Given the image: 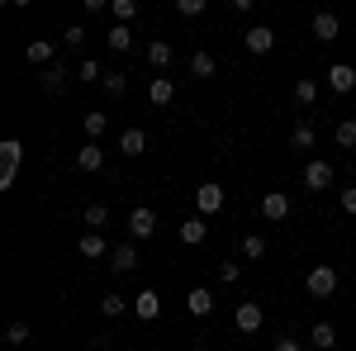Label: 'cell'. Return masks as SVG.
<instances>
[{"instance_id": "cell-1", "label": "cell", "mask_w": 356, "mask_h": 351, "mask_svg": "<svg viewBox=\"0 0 356 351\" xmlns=\"http://www.w3.org/2000/svg\"><path fill=\"white\" fill-rule=\"evenodd\" d=\"M19 162H24V142H19V138H0V190L15 186Z\"/></svg>"}, {"instance_id": "cell-2", "label": "cell", "mask_w": 356, "mask_h": 351, "mask_svg": "<svg viewBox=\"0 0 356 351\" xmlns=\"http://www.w3.org/2000/svg\"><path fill=\"white\" fill-rule=\"evenodd\" d=\"M304 290H309L314 299H332V295H337V270H332V266H314V270H309V280H304Z\"/></svg>"}, {"instance_id": "cell-3", "label": "cell", "mask_w": 356, "mask_h": 351, "mask_svg": "<svg viewBox=\"0 0 356 351\" xmlns=\"http://www.w3.org/2000/svg\"><path fill=\"white\" fill-rule=\"evenodd\" d=\"M223 199H228V195H223L219 181H200V186H195V209H200V214H219Z\"/></svg>"}, {"instance_id": "cell-4", "label": "cell", "mask_w": 356, "mask_h": 351, "mask_svg": "<svg viewBox=\"0 0 356 351\" xmlns=\"http://www.w3.org/2000/svg\"><path fill=\"white\" fill-rule=\"evenodd\" d=\"M152 233H157V214H152L147 204H138L134 214H129V238H134V243H147Z\"/></svg>"}, {"instance_id": "cell-5", "label": "cell", "mask_w": 356, "mask_h": 351, "mask_svg": "<svg viewBox=\"0 0 356 351\" xmlns=\"http://www.w3.org/2000/svg\"><path fill=\"white\" fill-rule=\"evenodd\" d=\"M243 43H247V53H252V57H266L275 48V28L271 24H252L243 33Z\"/></svg>"}, {"instance_id": "cell-6", "label": "cell", "mask_w": 356, "mask_h": 351, "mask_svg": "<svg viewBox=\"0 0 356 351\" xmlns=\"http://www.w3.org/2000/svg\"><path fill=\"white\" fill-rule=\"evenodd\" d=\"M134 266H138V243L134 238L119 243V247H110V270L114 275H134Z\"/></svg>"}, {"instance_id": "cell-7", "label": "cell", "mask_w": 356, "mask_h": 351, "mask_svg": "<svg viewBox=\"0 0 356 351\" xmlns=\"http://www.w3.org/2000/svg\"><path fill=\"white\" fill-rule=\"evenodd\" d=\"M261 323H266L261 304H252V299H247V304H238V313H233V327H238V332H247V337H252V332H261Z\"/></svg>"}, {"instance_id": "cell-8", "label": "cell", "mask_w": 356, "mask_h": 351, "mask_svg": "<svg viewBox=\"0 0 356 351\" xmlns=\"http://www.w3.org/2000/svg\"><path fill=\"white\" fill-rule=\"evenodd\" d=\"M261 218H271V223H285V218H290V195H285V190H271V195H261Z\"/></svg>"}, {"instance_id": "cell-9", "label": "cell", "mask_w": 356, "mask_h": 351, "mask_svg": "<svg viewBox=\"0 0 356 351\" xmlns=\"http://www.w3.org/2000/svg\"><path fill=\"white\" fill-rule=\"evenodd\" d=\"M309 28H314V38H318V43H332V38L342 33V19H337L332 10H318V15L309 19Z\"/></svg>"}, {"instance_id": "cell-10", "label": "cell", "mask_w": 356, "mask_h": 351, "mask_svg": "<svg viewBox=\"0 0 356 351\" xmlns=\"http://www.w3.org/2000/svg\"><path fill=\"white\" fill-rule=\"evenodd\" d=\"M328 85L337 90V95H352L356 90V67L352 62H332L328 67Z\"/></svg>"}, {"instance_id": "cell-11", "label": "cell", "mask_w": 356, "mask_h": 351, "mask_svg": "<svg viewBox=\"0 0 356 351\" xmlns=\"http://www.w3.org/2000/svg\"><path fill=\"white\" fill-rule=\"evenodd\" d=\"M134 313L143 318V323H157V318H162V295H157V290H138Z\"/></svg>"}, {"instance_id": "cell-12", "label": "cell", "mask_w": 356, "mask_h": 351, "mask_svg": "<svg viewBox=\"0 0 356 351\" xmlns=\"http://www.w3.org/2000/svg\"><path fill=\"white\" fill-rule=\"evenodd\" d=\"M304 186L314 190V195H318V190H328L332 186V166L323 162V157H314V162L304 166Z\"/></svg>"}, {"instance_id": "cell-13", "label": "cell", "mask_w": 356, "mask_h": 351, "mask_svg": "<svg viewBox=\"0 0 356 351\" xmlns=\"http://www.w3.org/2000/svg\"><path fill=\"white\" fill-rule=\"evenodd\" d=\"M309 347H314V351H332V347H337V327H332L328 318H318V323L309 327Z\"/></svg>"}, {"instance_id": "cell-14", "label": "cell", "mask_w": 356, "mask_h": 351, "mask_svg": "<svg viewBox=\"0 0 356 351\" xmlns=\"http://www.w3.org/2000/svg\"><path fill=\"white\" fill-rule=\"evenodd\" d=\"M76 252H81L86 261H100V256H110V247H105V233H90V228H86L81 243H76Z\"/></svg>"}, {"instance_id": "cell-15", "label": "cell", "mask_w": 356, "mask_h": 351, "mask_svg": "<svg viewBox=\"0 0 356 351\" xmlns=\"http://www.w3.org/2000/svg\"><path fill=\"white\" fill-rule=\"evenodd\" d=\"M204 238H209V223H204V214H195V218H186V223H181V243H186V247H200Z\"/></svg>"}, {"instance_id": "cell-16", "label": "cell", "mask_w": 356, "mask_h": 351, "mask_svg": "<svg viewBox=\"0 0 356 351\" xmlns=\"http://www.w3.org/2000/svg\"><path fill=\"white\" fill-rule=\"evenodd\" d=\"M119 152H124V157H143V152H147V133H143V129H124V133H119Z\"/></svg>"}, {"instance_id": "cell-17", "label": "cell", "mask_w": 356, "mask_h": 351, "mask_svg": "<svg viewBox=\"0 0 356 351\" xmlns=\"http://www.w3.org/2000/svg\"><path fill=\"white\" fill-rule=\"evenodd\" d=\"M214 72H219L214 53H204V48H200V53H191V76H195V81H209Z\"/></svg>"}, {"instance_id": "cell-18", "label": "cell", "mask_w": 356, "mask_h": 351, "mask_svg": "<svg viewBox=\"0 0 356 351\" xmlns=\"http://www.w3.org/2000/svg\"><path fill=\"white\" fill-rule=\"evenodd\" d=\"M171 100H176V85L166 81V76H157V81L147 85V105H157V109H166V105H171Z\"/></svg>"}, {"instance_id": "cell-19", "label": "cell", "mask_w": 356, "mask_h": 351, "mask_svg": "<svg viewBox=\"0 0 356 351\" xmlns=\"http://www.w3.org/2000/svg\"><path fill=\"white\" fill-rule=\"evenodd\" d=\"M38 85H43L48 95H57V90L67 85V62H53V67H43V76H38Z\"/></svg>"}, {"instance_id": "cell-20", "label": "cell", "mask_w": 356, "mask_h": 351, "mask_svg": "<svg viewBox=\"0 0 356 351\" xmlns=\"http://www.w3.org/2000/svg\"><path fill=\"white\" fill-rule=\"evenodd\" d=\"M105 43H110V53H129V48H134V28L129 24H110Z\"/></svg>"}, {"instance_id": "cell-21", "label": "cell", "mask_w": 356, "mask_h": 351, "mask_svg": "<svg viewBox=\"0 0 356 351\" xmlns=\"http://www.w3.org/2000/svg\"><path fill=\"white\" fill-rule=\"evenodd\" d=\"M76 166H81V171H105V152H100V142H86L81 152H76Z\"/></svg>"}, {"instance_id": "cell-22", "label": "cell", "mask_w": 356, "mask_h": 351, "mask_svg": "<svg viewBox=\"0 0 356 351\" xmlns=\"http://www.w3.org/2000/svg\"><path fill=\"white\" fill-rule=\"evenodd\" d=\"M186 309H191L195 318L214 313V290H191V295H186Z\"/></svg>"}, {"instance_id": "cell-23", "label": "cell", "mask_w": 356, "mask_h": 351, "mask_svg": "<svg viewBox=\"0 0 356 351\" xmlns=\"http://www.w3.org/2000/svg\"><path fill=\"white\" fill-rule=\"evenodd\" d=\"M81 223L90 228V233H105V223H110V209H105V204H86V209H81Z\"/></svg>"}, {"instance_id": "cell-24", "label": "cell", "mask_w": 356, "mask_h": 351, "mask_svg": "<svg viewBox=\"0 0 356 351\" xmlns=\"http://www.w3.org/2000/svg\"><path fill=\"white\" fill-rule=\"evenodd\" d=\"M53 43H48V38H33V43H29V62H33V67H53Z\"/></svg>"}, {"instance_id": "cell-25", "label": "cell", "mask_w": 356, "mask_h": 351, "mask_svg": "<svg viewBox=\"0 0 356 351\" xmlns=\"http://www.w3.org/2000/svg\"><path fill=\"white\" fill-rule=\"evenodd\" d=\"M314 142H318V133H314V124H295V133H290V147H295V152H309Z\"/></svg>"}, {"instance_id": "cell-26", "label": "cell", "mask_w": 356, "mask_h": 351, "mask_svg": "<svg viewBox=\"0 0 356 351\" xmlns=\"http://www.w3.org/2000/svg\"><path fill=\"white\" fill-rule=\"evenodd\" d=\"M81 129H86V138H100L105 129H110V114H105V109H90V114L81 119Z\"/></svg>"}, {"instance_id": "cell-27", "label": "cell", "mask_w": 356, "mask_h": 351, "mask_svg": "<svg viewBox=\"0 0 356 351\" xmlns=\"http://www.w3.org/2000/svg\"><path fill=\"white\" fill-rule=\"evenodd\" d=\"M100 313H105V318H124V313H129V299L110 290V295L100 299Z\"/></svg>"}, {"instance_id": "cell-28", "label": "cell", "mask_w": 356, "mask_h": 351, "mask_svg": "<svg viewBox=\"0 0 356 351\" xmlns=\"http://www.w3.org/2000/svg\"><path fill=\"white\" fill-rule=\"evenodd\" d=\"M147 62H152L157 72H166V67L176 62V53H171V43H152V48H147Z\"/></svg>"}, {"instance_id": "cell-29", "label": "cell", "mask_w": 356, "mask_h": 351, "mask_svg": "<svg viewBox=\"0 0 356 351\" xmlns=\"http://www.w3.org/2000/svg\"><path fill=\"white\" fill-rule=\"evenodd\" d=\"M314 100H318V81L300 76V81H295V105H314Z\"/></svg>"}, {"instance_id": "cell-30", "label": "cell", "mask_w": 356, "mask_h": 351, "mask_svg": "<svg viewBox=\"0 0 356 351\" xmlns=\"http://www.w3.org/2000/svg\"><path fill=\"white\" fill-rule=\"evenodd\" d=\"M332 138H337V147H347V152H352V147H356V119H342V124L332 129Z\"/></svg>"}, {"instance_id": "cell-31", "label": "cell", "mask_w": 356, "mask_h": 351, "mask_svg": "<svg viewBox=\"0 0 356 351\" xmlns=\"http://www.w3.org/2000/svg\"><path fill=\"white\" fill-rule=\"evenodd\" d=\"M110 15L119 19V24H129V19L138 15V0H110Z\"/></svg>"}, {"instance_id": "cell-32", "label": "cell", "mask_w": 356, "mask_h": 351, "mask_svg": "<svg viewBox=\"0 0 356 351\" xmlns=\"http://www.w3.org/2000/svg\"><path fill=\"white\" fill-rule=\"evenodd\" d=\"M29 337H33V327H29V323H10V327H5V342H10V347H24Z\"/></svg>"}, {"instance_id": "cell-33", "label": "cell", "mask_w": 356, "mask_h": 351, "mask_svg": "<svg viewBox=\"0 0 356 351\" xmlns=\"http://www.w3.org/2000/svg\"><path fill=\"white\" fill-rule=\"evenodd\" d=\"M243 256H247V261H261V256H266V238H257V233L243 238Z\"/></svg>"}, {"instance_id": "cell-34", "label": "cell", "mask_w": 356, "mask_h": 351, "mask_svg": "<svg viewBox=\"0 0 356 351\" xmlns=\"http://www.w3.org/2000/svg\"><path fill=\"white\" fill-rule=\"evenodd\" d=\"M100 81H105V90H110V95H124V90H129V76H124V72H105Z\"/></svg>"}, {"instance_id": "cell-35", "label": "cell", "mask_w": 356, "mask_h": 351, "mask_svg": "<svg viewBox=\"0 0 356 351\" xmlns=\"http://www.w3.org/2000/svg\"><path fill=\"white\" fill-rule=\"evenodd\" d=\"M171 5H176V15L195 19V15H204V5H209V0H171Z\"/></svg>"}, {"instance_id": "cell-36", "label": "cell", "mask_w": 356, "mask_h": 351, "mask_svg": "<svg viewBox=\"0 0 356 351\" xmlns=\"http://www.w3.org/2000/svg\"><path fill=\"white\" fill-rule=\"evenodd\" d=\"M238 275H243V266H238V261H219V280H223V285H233Z\"/></svg>"}, {"instance_id": "cell-37", "label": "cell", "mask_w": 356, "mask_h": 351, "mask_svg": "<svg viewBox=\"0 0 356 351\" xmlns=\"http://www.w3.org/2000/svg\"><path fill=\"white\" fill-rule=\"evenodd\" d=\"M76 76H81V81H100L105 72H100V62H81V67H76Z\"/></svg>"}, {"instance_id": "cell-38", "label": "cell", "mask_w": 356, "mask_h": 351, "mask_svg": "<svg viewBox=\"0 0 356 351\" xmlns=\"http://www.w3.org/2000/svg\"><path fill=\"white\" fill-rule=\"evenodd\" d=\"M86 43V28L81 24H67V48H81Z\"/></svg>"}, {"instance_id": "cell-39", "label": "cell", "mask_w": 356, "mask_h": 351, "mask_svg": "<svg viewBox=\"0 0 356 351\" xmlns=\"http://www.w3.org/2000/svg\"><path fill=\"white\" fill-rule=\"evenodd\" d=\"M337 204H342L347 214H356V186H347V190H342V195H337Z\"/></svg>"}, {"instance_id": "cell-40", "label": "cell", "mask_w": 356, "mask_h": 351, "mask_svg": "<svg viewBox=\"0 0 356 351\" xmlns=\"http://www.w3.org/2000/svg\"><path fill=\"white\" fill-rule=\"evenodd\" d=\"M271 351H304V347L295 342V337H275V342H271Z\"/></svg>"}, {"instance_id": "cell-41", "label": "cell", "mask_w": 356, "mask_h": 351, "mask_svg": "<svg viewBox=\"0 0 356 351\" xmlns=\"http://www.w3.org/2000/svg\"><path fill=\"white\" fill-rule=\"evenodd\" d=\"M105 5H110V0H86V15H100Z\"/></svg>"}, {"instance_id": "cell-42", "label": "cell", "mask_w": 356, "mask_h": 351, "mask_svg": "<svg viewBox=\"0 0 356 351\" xmlns=\"http://www.w3.org/2000/svg\"><path fill=\"white\" fill-rule=\"evenodd\" d=\"M233 10H243V15H252V10H257V0H233Z\"/></svg>"}, {"instance_id": "cell-43", "label": "cell", "mask_w": 356, "mask_h": 351, "mask_svg": "<svg viewBox=\"0 0 356 351\" xmlns=\"http://www.w3.org/2000/svg\"><path fill=\"white\" fill-rule=\"evenodd\" d=\"M5 5H15V10H29V5H33V0H5Z\"/></svg>"}]
</instances>
